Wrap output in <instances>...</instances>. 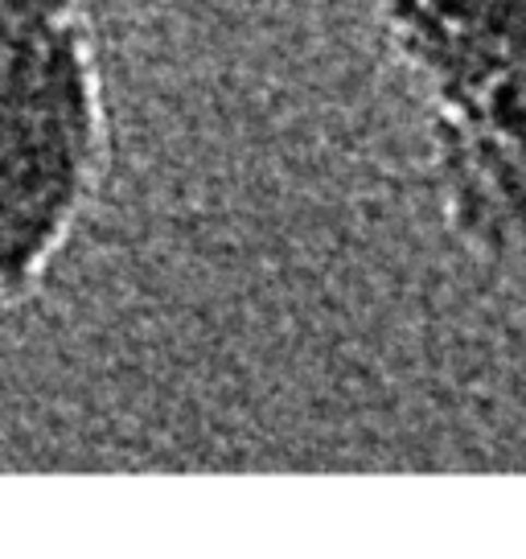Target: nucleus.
I'll return each mask as SVG.
<instances>
[{"mask_svg":"<svg viewBox=\"0 0 526 559\" xmlns=\"http://www.w3.org/2000/svg\"><path fill=\"white\" fill-rule=\"evenodd\" d=\"M99 83L74 0H0V297L41 272L99 169Z\"/></svg>","mask_w":526,"mask_h":559,"instance_id":"f257e3e1","label":"nucleus"},{"mask_svg":"<svg viewBox=\"0 0 526 559\" xmlns=\"http://www.w3.org/2000/svg\"><path fill=\"white\" fill-rule=\"evenodd\" d=\"M379 17L449 120L526 148V0H379Z\"/></svg>","mask_w":526,"mask_h":559,"instance_id":"f03ea898","label":"nucleus"},{"mask_svg":"<svg viewBox=\"0 0 526 559\" xmlns=\"http://www.w3.org/2000/svg\"><path fill=\"white\" fill-rule=\"evenodd\" d=\"M440 177L461 239L526 267V148L444 116Z\"/></svg>","mask_w":526,"mask_h":559,"instance_id":"7ed1b4c3","label":"nucleus"}]
</instances>
